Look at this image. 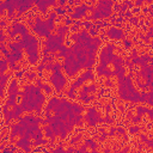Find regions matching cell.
Masks as SVG:
<instances>
[{
	"instance_id": "obj_1",
	"label": "cell",
	"mask_w": 153,
	"mask_h": 153,
	"mask_svg": "<svg viewBox=\"0 0 153 153\" xmlns=\"http://www.w3.org/2000/svg\"><path fill=\"white\" fill-rule=\"evenodd\" d=\"M36 85H25L24 91H23V98L20 102V105L23 106L24 111H36V116L39 117L43 103L45 100V97L43 92L41 91Z\"/></svg>"
},
{
	"instance_id": "obj_2",
	"label": "cell",
	"mask_w": 153,
	"mask_h": 153,
	"mask_svg": "<svg viewBox=\"0 0 153 153\" xmlns=\"http://www.w3.org/2000/svg\"><path fill=\"white\" fill-rule=\"evenodd\" d=\"M20 42L23 44V48L29 55V62L31 65H35L38 60V41L32 35L27 33L20 38Z\"/></svg>"
},
{
	"instance_id": "obj_3",
	"label": "cell",
	"mask_w": 153,
	"mask_h": 153,
	"mask_svg": "<svg viewBox=\"0 0 153 153\" xmlns=\"http://www.w3.org/2000/svg\"><path fill=\"white\" fill-rule=\"evenodd\" d=\"M115 2L111 0H100L96 4L94 8L92 10V14L90 16L91 19H98V20H105V18H109L112 13V7Z\"/></svg>"
},
{
	"instance_id": "obj_4",
	"label": "cell",
	"mask_w": 153,
	"mask_h": 153,
	"mask_svg": "<svg viewBox=\"0 0 153 153\" xmlns=\"http://www.w3.org/2000/svg\"><path fill=\"white\" fill-rule=\"evenodd\" d=\"M44 49H43V55H49L51 53H55V51H60V49L62 48L63 45V38L60 37L59 35H50L47 37L45 39V43H44Z\"/></svg>"
},
{
	"instance_id": "obj_5",
	"label": "cell",
	"mask_w": 153,
	"mask_h": 153,
	"mask_svg": "<svg viewBox=\"0 0 153 153\" xmlns=\"http://www.w3.org/2000/svg\"><path fill=\"white\" fill-rule=\"evenodd\" d=\"M62 67H63L65 72L67 73V75L71 76V78L75 76L76 73L82 68L81 65H80V62L78 61V59L75 57V55L73 53L69 54V55H67L65 57V62H63Z\"/></svg>"
},
{
	"instance_id": "obj_6",
	"label": "cell",
	"mask_w": 153,
	"mask_h": 153,
	"mask_svg": "<svg viewBox=\"0 0 153 153\" xmlns=\"http://www.w3.org/2000/svg\"><path fill=\"white\" fill-rule=\"evenodd\" d=\"M93 79H94V76H93L92 71H86L84 74H81V75L76 79V81H74V82L72 84L71 88H69V90H68V92H67V96H68L69 98H75V93H74L75 88L80 87V86H81L86 80H93Z\"/></svg>"
},
{
	"instance_id": "obj_7",
	"label": "cell",
	"mask_w": 153,
	"mask_h": 153,
	"mask_svg": "<svg viewBox=\"0 0 153 153\" xmlns=\"http://www.w3.org/2000/svg\"><path fill=\"white\" fill-rule=\"evenodd\" d=\"M32 30L39 36V37H48L51 33V30L48 26V22L47 20H42V18L39 17H35V25L32 27Z\"/></svg>"
},
{
	"instance_id": "obj_8",
	"label": "cell",
	"mask_w": 153,
	"mask_h": 153,
	"mask_svg": "<svg viewBox=\"0 0 153 153\" xmlns=\"http://www.w3.org/2000/svg\"><path fill=\"white\" fill-rule=\"evenodd\" d=\"M114 49H115V45L114 44H108L106 47H104L100 51V56H99V61H100V65L102 67H108L109 63L112 62L114 60Z\"/></svg>"
},
{
	"instance_id": "obj_9",
	"label": "cell",
	"mask_w": 153,
	"mask_h": 153,
	"mask_svg": "<svg viewBox=\"0 0 153 153\" xmlns=\"http://www.w3.org/2000/svg\"><path fill=\"white\" fill-rule=\"evenodd\" d=\"M49 81L53 84V86L55 87V90L57 92H61L65 88L66 84H67V79L61 72H54L49 76Z\"/></svg>"
},
{
	"instance_id": "obj_10",
	"label": "cell",
	"mask_w": 153,
	"mask_h": 153,
	"mask_svg": "<svg viewBox=\"0 0 153 153\" xmlns=\"http://www.w3.org/2000/svg\"><path fill=\"white\" fill-rule=\"evenodd\" d=\"M84 120L87 122V124L88 126H92V127H94V126H97L98 123H102V122H104V120L102 118V116H100V114L96 110V108H88V110H87V114H86V116L84 117Z\"/></svg>"
},
{
	"instance_id": "obj_11",
	"label": "cell",
	"mask_w": 153,
	"mask_h": 153,
	"mask_svg": "<svg viewBox=\"0 0 153 153\" xmlns=\"http://www.w3.org/2000/svg\"><path fill=\"white\" fill-rule=\"evenodd\" d=\"M13 1V6L16 8L17 12V17L19 18L24 12H26L29 8H31L35 5L33 0H12Z\"/></svg>"
},
{
	"instance_id": "obj_12",
	"label": "cell",
	"mask_w": 153,
	"mask_h": 153,
	"mask_svg": "<svg viewBox=\"0 0 153 153\" xmlns=\"http://www.w3.org/2000/svg\"><path fill=\"white\" fill-rule=\"evenodd\" d=\"M87 10H90V6L86 5V2H82V5L74 8V12L71 14V19L75 20V19H80L81 17H85Z\"/></svg>"
},
{
	"instance_id": "obj_13",
	"label": "cell",
	"mask_w": 153,
	"mask_h": 153,
	"mask_svg": "<svg viewBox=\"0 0 153 153\" xmlns=\"http://www.w3.org/2000/svg\"><path fill=\"white\" fill-rule=\"evenodd\" d=\"M14 145H16L18 148H22L25 153H31V152H32L30 146H31V145H33V142H32L30 139L25 137V136H24V137H20V139H19Z\"/></svg>"
},
{
	"instance_id": "obj_14",
	"label": "cell",
	"mask_w": 153,
	"mask_h": 153,
	"mask_svg": "<svg viewBox=\"0 0 153 153\" xmlns=\"http://www.w3.org/2000/svg\"><path fill=\"white\" fill-rule=\"evenodd\" d=\"M35 5L38 7V10L42 12V13H47V8L48 6H57V2L54 1V0H36L35 1Z\"/></svg>"
},
{
	"instance_id": "obj_15",
	"label": "cell",
	"mask_w": 153,
	"mask_h": 153,
	"mask_svg": "<svg viewBox=\"0 0 153 153\" xmlns=\"http://www.w3.org/2000/svg\"><path fill=\"white\" fill-rule=\"evenodd\" d=\"M123 30L122 29H118V27H115V26H111L110 29H108V31H106V36L109 37V38H111V39H115V41H117V39H121L122 37H123Z\"/></svg>"
},
{
	"instance_id": "obj_16",
	"label": "cell",
	"mask_w": 153,
	"mask_h": 153,
	"mask_svg": "<svg viewBox=\"0 0 153 153\" xmlns=\"http://www.w3.org/2000/svg\"><path fill=\"white\" fill-rule=\"evenodd\" d=\"M8 76L10 75H6V74L0 75V96L1 97L5 96V87H6V82L8 80Z\"/></svg>"
},
{
	"instance_id": "obj_17",
	"label": "cell",
	"mask_w": 153,
	"mask_h": 153,
	"mask_svg": "<svg viewBox=\"0 0 153 153\" xmlns=\"http://www.w3.org/2000/svg\"><path fill=\"white\" fill-rule=\"evenodd\" d=\"M96 91H97V86H96V85H88V86H84V87H82V90L80 91L79 96H86L87 93H90V92L94 93Z\"/></svg>"
},
{
	"instance_id": "obj_18",
	"label": "cell",
	"mask_w": 153,
	"mask_h": 153,
	"mask_svg": "<svg viewBox=\"0 0 153 153\" xmlns=\"http://www.w3.org/2000/svg\"><path fill=\"white\" fill-rule=\"evenodd\" d=\"M8 61L5 59V56L0 60V75L1 74H5V72H6V69H7V67H8Z\"/></svg>"
},
{
	"instance_id": "obj_19",
	"label": "cell",
	"mask_w": 153,
	"mask_h": 153,
	"mask_svg": "<svg viewBox=\"0 0 153 153\" xmlns=\"http://www.w3.org/2000/svg\"><path fill=\"white\" fill-rule=\"evenodd\" d=\"M68 30H69L68 26H60V27H57V33L56 35H59L60 37L65 38L67 36V33H68Z\"/></svg>"
},
{
	"instance_id": "obj_20",
	"label": "cell",
	"mask_w": 153,
	"mask_h": 153,
	"mask_svg": "<svg viewBox=\"0 0 153 153\" xmlns=\"http://www.w3.org/2000/svg\"><path fill=\"white\" fill-rule=\"evenodd\" d=\"M87 31H88V33H90L92 37H97V35H98V32H99V27L93 23L92 27H91L90 30H87Z\"/></svg>"
},
{
	"instance_id": "obj_21",
	"label": "cell",
	"mask_w": 153,
	"mask_h": 153,
	"mask_svg": "<svg viewBox=\"0 0 153 153\" xmlns=\"http://www.w3.org/2000/svg\"><path fill=\"white\" fill-rule=\"evenodd\" d=\"M72 108H73V111L76 115H81V112L85 110V108L82 105H79V104H72Z\"/></svg>"
},
{
	"instance_id": "obj_22",
	"label": "cell",
	"mask_w": 153,
	"mask_h": 153,
	"mask_svg": "<svg viewBox=\"0 0 153 153\" xmlns=\"http://www.w3.org/2000/svg\"><path fill=\"white\" fill-rule=\"evenodd\" d=\"M82 25V22H80V20H75V23L69 27V30L73 32V33H76V31H78V29Z\"/></svg>"
},
{
	"instance_id": "obj_23",
	"label": "cell",
	"mask_w": 153,
	"mask_h": 153,
	"mask_svg": "<svg viewBox=\"0 0 153 153\" xmlns=\"http://www.w3.org/2000/svg\"><path fill=\"white\" fill-rule=\"evenodd\" d=\"M79 99L82 100L84 103H88V102L96 99V96H88V94H86V96H79Z\"/></svg>"
},
{
	"instance_id": "obj_24",
	"label": "cell",
	"mask_w": 153,
	"mask_h": 153,
	"mask_svg": "<svg viewBox=\"0 0 153 153\" xmlns=\"http://www.w3.org/2000/svg\"><path fill=\"white\" fill-rule=\"evenodd\" d=\"M56 14H60V16H62V14H65V13H67V11H66V8L65 7H61V6H56L55 7V11H54Z\"/></svg>"
},
{
	"instance_id": "obj_25",
	"label": "cell",
	"mask_w": 153,
	"mask_h": 153,
	"mask_svg": "<svg viewBox=\"0 0 153 153\" xmlns=\"http://www.w3.org/2000/svg\"><path fill=\"white\" fill-rule=\"evenodd\" d=\"M147 111H148V109H147V108H145V106L139 105V106L136 108V115L142 116V114H145V112H147Z\"/></svg>"
},
{
	"instance_id": "obj_26",
	"label": "cell",
	"mask_w": 153,
	"mask_h": 153,
	"mask_svg": "<svg viewBox=\"0 0 153 153\" xmlns=\"http://www.w3.org/2000/svg\"><path fill=\"white\" fill-rule=\"evenodd\" d=\"M123 45H124V49H129V48H131L133 42L130 39H128V38H124L123 39Z\"/></svg>"
},
{
	"instance_id": "obj_27",
	"label": "cell",
	"mask_w": 153,
	"mask_h": 153,
	"mask_svg": "<svg viewBox=\"0 0 153 153\" xmlns=\"http://www.w3.org/2000/svg\"><path fill=\"white\" fill-rule=\"evenodd\" d=\"M63 20H65V24H66V26H68V25H73V24L75 23V20L71 19V17H66Z\"/></svg>"
},
{
	"instance_id": "obj_28",
	"label": "cell",
	"mask_w": 153,
	"mask_h": 153,
	"mask_svg": "<svg viewBox=\"0 0 153 153\" xmlns=\"http://www.w3.org/2000/svg\"><path fill=\"white\" fill-rule=\"evenodd\" d=\"M81 136H82L81 134H78V135H75V136H74V137L71 140V145H75V142H78V141L81 139Z\"/></svg>"
},
{
	"instance_id": "obj_29",
	"label": "cell",
	"mask_w": 153,
	"mask_h": 153,
	"mask_svg": "<svg viewBox=\"0 0 153 153\" xmlns=\"http://www.w3.org/2000/svg\"><path fill=\"white\" fill-rule=\"evenodd\" d=\"M42 90H44V92H45V93H48V94H50V93H51V86H49L48 84L43 85V88H42Z\"/></svg>"
},
{
	"instance_id": "obj_30",
	"label": "cell",
	"mask_w": 153,
	"mask_h": 153,
	"mask_svg": "<svg viewBox=\"0 0 153 153\" xmlns=\"http://www.w3.org/2000/svg\"><path fill=\"white\" fill-rule=\"evenodd\" d=\"M25 76H26L29 80H33V79H35V76H36V74H35V73H32V72H30V73H29V72H26Z\"/></svg>"
},
{
	"instance_id": "obj_31",
	"label": "cell",
	"mask_w": 153,
	"mask_h": 153,
	"mask_svg": "<svg viewBox=\"0 0 153 153\" xmlns=\"http://www.w3.org/2000/svg\"><path fill=\"white\" fill-rule=\"evenodd\" d=\"M129 22H130L131 24H134V25H139V18H136V17L129 18Z\"/></svg>"
},
{
	"instance_id": "obj_32",
	"label": "cell",
	"mask_w": 153,
	"mask_h": 153,
	"mask_svg": "<svg viewBox=\"0 0 153 153\" xmlns=\"http://www.w3.org/2000/svg\"><path fill=\"white\" fill-rule=\"evenodd\" d=\"M140 130V128L137 127V126H134V127H131L130 129H129V131H130V134H136L137 131Z\"/></svg>"
},
{
	"instance_id": "obj_33",
	"label": "cell",
	"mask_w": 153,
	"mask_h": 153,
	"mask_svg": "<svg viewBox=\"0 0 153 153\" xmlns=\"http://www.w3.org/2000/svg\"><path fill=\"white\" fill-rule=\"evenodd\" d=\"M141 117H142V116H140V115H136L135 117H133V123H134V124H136L137 122H140Z\"/></svg>"
},
{
	"instance_id": "obj_34",
	"label": "cell",
	"mask_w": 153,
	"mask_h": 153,
	"mask_svg": "<svg viewBox=\"0 0 153 153\" xmlns=\"http://www.w3.org/2000/svg\"><path fill=\"white\" fill-rule=\"evenodd\" d=\"M124 5H126L128 8H131V7L134 6V4H133V2H130V1H128V0H124Z\"/></svg>"
},
{
	"instance_id": "obj_35",
	"label": "cell",
	"mask_w": 153,
	"mask_h": 153,
	"mask_svg": "<svg viewBox=\"0 0 153 153\" xmlns=\"http://www.w3.org/2000/svg\"><path fill=\"white\" fill-rule=\"evenodd\" d=\"M26 69H23V71H18L17 73H16V78H22V75L24 74V72H25Z\"/></svg>"
},
{
	"instance_id": "obj_36",
	"label": "cell",
	"mask_w": 153,
	"mask_h": 153,
	"mask_svg": "<svg viewBox=\"0 0 153 153\" xmlns=\"http://www.w3.org/2000/svg\"><path fill=\"white\" fill-rule=\"evenodd\" d=\"M112 8L115 10V12H120V10H121V5H120V4H115Z\"/></svg>"
},
{
	"instance_id": "obj_37",
	"label": "cell",
	"mask_w": 153,
	"mask_h": 153,
	"mask_svg": "<svg viewBox=\"0 0 153 153\" xmlns=\"http://www.w3.org/2000/svg\"><path fill=\"white\" fill-rule=\"evenodd\" d=\"M148 38H152L153 37V27H151L149 30H148V32H147V35H146Z\"/></svg>"
},
{
	"instance_id": "obj_38",
	"label": "cell",
	"mask_w": 153,
	"mask_h": 153,
	"mask_svg": "<svg viewBox=\"0 0 153 153\" xmlns=\"http://www.w3.org/2000/svg\"><path fill=\"white\" fill-rule=\"evenodd\" d=\"M63 153H75V148H73V147H69L67 151H65Z\"/></svg>"
},
{
	"instance_id": "obj_39",
	"label": "cell",
	"mask_w": 153,
	"mask_h": 153,
	"mask_svg": "<svg viewBox=\"0 0 153 153\" xmlns=\"http://www.w3.org/2000/svg\"><path fill=\"white\" fill-rule=\"evenodd\" d=\"M5 26H6V19H2L0 22V29H4Z\"/></svg>"
},
{
	"instance_id": "obj_40",
	"label": "cell",
	"mask_w": 153,
	"mask_h": 153,
	"mask_svg": "<svg viewBox=\"0 0 153 153\" xmlns=\"http://www.w3.org/2000/svg\"><path fill=\"white\" fill-rule=\"evenodd\" d=\"M117 133H120V134H123V135L126 134V133H124V129H123V128H121V127H118V128H117Z\"/></svg>"
},
{
	"instance_id": "obj_41",
	"label": "cell",
	"mask_w": 153,
	"mask_h": 153,
	"mask_svg": "<svg viewBox=\"0 0 153 153\" xmlns=\"http://www.w3.org/2000/svg\"><path fill=\"white\" fill-rule=\"evenodd\" d=\"M129 152V147H126L123 151H121V152H115V153H128Z\"/></svg>"
},
{
	"instance_id": "obj_42",
	"label": "cell",
	"mask_w": 153,
	"mask_h": 153,
	"mask_svg": "<svg viewBox=\"0 0 153 153\" xmlns=\"http://www.w3.org/2000/svg\"><path fill=\"white\" fill-rule=\"evenodd\" d=\"M105 85H106V86H111V85H112L111 81L109 80V78H106V80H105Z\"/></svg>"
},
{
	"instance_id": "obj_43",
	"label": "cell",
	"mask_w": 153,
	"mask_h": 153,
	"mask_svg": "<svg viewBox=\"0 0 153 153\" xmlns=\"http://www.w3.org/2000/svg\"><path fill=\"white\" fill-rule=\"evenodd\" d=\"M142 4H143L142 0H137V1H135V5H136V6H140V5H142Z\"/></svg>"
},
{
	"instance_id": "obj_44",
	"label": "cell",
	"mask_w": 153,
	"mask_h": 153,
	"mask_svg": "<svg viewBox=\"0 0 153 153\" xmlns=\"http://www.w3.org/2000/svg\"><path fill=\"white\" fill-rule=\"evenodd\" d=\"M103 153H111V151H110V148H105Z\"/></svg>"
},
{
	"instance_id": "obj_45",
	"label": "cell",
	"mask_w": 153,
	"mask_h": 153,
	"mask_svg": "<svg viewBox=\"0 0 153 153\" xmlns=\"http://www.w3.org/2000/svg\"><path fill=\"white\" fill-rule=\"evenodd\" d=\"M13 153H25V152H24V151H19V149H17V151L13 152Z\"/></svg>"
},
{
	"instance_id": "obj_46",
	"label": "cell",
	"mask_w": 153,
	"mask_h": 153,
	"mask_svg": "<svg viewBox=\"0 0 153 153\" xmlns=\"http://www.w3.org/2000/svg\"><path fill=\"white\" fill-rule=\"evenodd\" d=\"M91 153H99V152H98V151H97V149H94V151H92V152H91Z\"/></svg>"
}]
</instances>
